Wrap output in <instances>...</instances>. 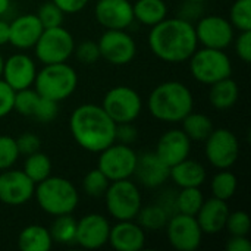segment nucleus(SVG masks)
<instances>
[{
    "label": "nucleus",
    "mask_w": 251,
    "mask_h": 251,
    "mask_svg": "<svg viewBox=\"0 0 251 251\" xmlns=\"http://www.w3.org/2000/svg\"><path fill=\"white\" fill-rule=\"evenodd\" d=\"M149 47L151 53L166 63L188 62L199 47L194 24L178 16L165 18L150 26Z\"/></svg>",
    "instance_id": "1"
},
{
    "label": "nucleus",
    "mask_w": 251,
    "mask_h": 251,
    "mask_svg": "<svg viewBox=\"0 0 251 251\" xmlns=\"http://www.w3.org/2000/svg\"><path fill=\"white\" fill-rule=\"evenodd\" d=\"M115 121L94 103L78 106L69 118V131L75 143L90 151L100 153L115 143Z\"/></svg>",
    "instance_id": "2"
},
{
    "label": "nucleus",
    "mask_w": 251,
    "mask_h": 251,
    "mask_svg": "<svg viewBox=\"0 0 251 251\" xmlns=\"http://www.w3.org/2000/svg\"><path fill=\"white\" fill-rule=\"evenodd\" d=\"M194 107L191 90L179 81H165L154 87L147 100L150 115L165 124L181 122Z\"/></svg>",
    "instance_id": "3"
},
{
    "label": "nucleus",
    "mask_w": 251,
    "mask_h": 251,
    "mask_svg": "<svg viewBox=\"0 0 251 251\" xmlns=\"http://www.w3.org/2000/svg\"><path fill=\"white\" fill-rule=\"evenodd\" d=\"M34 197L40 209L50 216L72 213L79 203V193L75 185L66 178L53 175L35 184Z\"/></svg>",
    "instance_id": "4"
},
{
    "label": "nucleus",
    "mask_w": 251,
    "mask_h": 251,
    "mask_svg": "<svg viewBox=\"0 0 251 251\" xmlns=\"http://www.w3.org/2000/svg\"><path fill=\"white\" fill-rule=\"evenodd\" d=\"M32 85L41 97L60 103L75 93L78 87V75L66 62L43 65V68L37 71Z\"/></svg>",
    "instance_id": "5"
},
{
    "label": "nucleus",
    "mask_w": 251,
    "mask_h": 251,
    "mask_svg": "<svg viewBox=\"0 0 251 251\" xmlns=\"http://www.w3.org/2000/svg\"><path fill=\"white\" fill-rule=\"evenodd\" d=\"M188 63L193 78L206 85H212L232 75V62L225 50L209 47L197 49L188 59Z\"/></svg>",
    "instance_id": "6"
},
{
    "label": "nucleus",
    "mask_w": 251,
    "mask_h": 251,
    "mask_svg": "<svg viewBox=\"0 0 251 251\" xmlns=\"http://www.w3.org/2000/svg\"><path fill=\"white\" fill-rule=\"evenodd\" d=\"M107 213L116 221H132L143 206L141 193L131 181L119 179L112 181L103 196Z\"/></svg>",
    "instance_id": "7"
},
{
    "label": "nucleus",
    "mask_w": 251,
    "mask_h": 251,
    "mask_svg": "<svg viewBox=\"0 0 251 251\" xmlns=\"http://www.w3.org/2000/svg\"><path fill=\"white\" fill-rule=\"evenodd\" d=\"M75 40L72 34L60 26L44 28L34 46L35 57L43 65L63 63L74 54Z\"/></svg>",
    "instance_id": "8"
},
{
    "label": "nucleus",
    "mask_w": 251,
    "mask_h": 251,
    "mask_svg": "<svg viewBox=\"0 0 251 251\" xmlns=\"http://www.w3.org/2000/svg\"><path fill=\"white\" fill-rule=\"evenodd\" d=\"M101 107L115 124H126L134 122L140 116L143 100L134 88L128 85H116L104 94Z\"/></svg>",
    "instance_id": "9"
},
{
    "label": "nucleus",
    "mask_w": 251,
    "mask_h": 251,
    "mask_svg": "<svg viewBox=\"0 0 251 251\" xmlns=\"http://www.w3.org/2000/svg\"><path fill=\"white\" fill-rule=\"evenodd\" d=\"M137 151L121 143H113L99 153L97 168L109 178V181L128 179L134 175L137 165Z\"/></svg>",
    "instance_id": "10"
},
{
    "label": "nucleus",
    "mask_w": 251,
    "mask_h": 251,
    "mask_svg": "<svg viewBox=\"0 0 251 251\" xmlns=\"http://www.w3.org/2000/svg\"><path fill=\"white\" fill-rule=\"evenodd\" d=\"M204 154L213 168L229 169L240 157V141L231 129L216 128L204 140Z\"/></svg>",
    "instance_id": "11"
},
{
    "label": "nucleus",
    "mask_w": 251,
    "mask_h": 251,
    "mask_svg": "<svg viewBox=\"0 0 251 251\" xmlns=\"http://www.w3.org/2000/svg\"><path fill=\"white\" fill-rule=\"evenodd\" d=\"M194 29L199 44L209 49L226 50L235 38V28L228 18L221 15H203Z\"/></svg>",
    "instance_id": "12"
},
{
    "label": "nucleus",
    "mask_w": 251,
    "mask_h": 251,
    "mask_svg": "<svg viewBox=\"0 0 251 251\" xmlns=\"http://www.w3.org/2000/svg\"><path fill=\"white\" fill-rule=\"evenodd\" d=\"M169 244L178 251H196L201 246L203 231L196 216L175 213L165 226Z\"/></svg>",
    "instance_id": "13"
},
{
    "label": "nucleus",
    "mask_w": 251,
    "mask_h": 251,
    "mask_svg": "<svg viewBox=\"0 0 251 251\" xmlns=\"http://www.w3.org/2000/svg\"><path fill=\"white\" fill-rule=\"evenodd\" d=\"M97 44L100 57L115 66L131 63L137 54V44L125 29H106Z\"/></svg>",
    "instance_id": "14"
},
{
    "label": "nucleus",
    "mask_w": 251,
    "mask_h": 251,
    "mask_svg": "<svg viewBox=\"0 0 251 251\" xmlns=\"http://www.w3.org/2000/svg\"><path fill=\"white\" fill-rule=\"evenodd\" d=\"M35 184L24 171L6 169L0 172V201L6 206H22L34 197Z\"/></svg>",
    "instance_id": "15"
},
{
    "label": "nucleus",
    "mask_w": 251,
    "mask_h": 251,
    "mask_svg": "<svg viewBox=\"0 0 251 251\" xmlns=\"http://www.w3.org/2000/svg\"><path fill=\"white\" fill-rule=\"evenodd\" d=\"M110 224L106 216L88 213L76 221L75 243L85 250H97L107 244Z\"/></svg>",
    "instance_id": "16"
},
{
    "label": "nucleus",
    "mask_w": 251,
    "mask_h": 251,
    "mask_svg": "<svg viewBox=\"0 0 251 251\" xmlns=\"http://www.w3.org/2000/svg\"><path fill=\"white\" fill-rule=\"evenodd\" d=\"M94 16L106 29H126L135 21L131 0H97Z\"/></svg>",
    "instance_id": "17"
},
{
    "label": "nucleus",
    "mask_w": 251,
    "mask_h": 251,
    "mask_svg": "<svg viewBox=\"0 0 251 251\" xmlns=\"http://www.w3.org/2000/svg\"><path fill=\"white\" fill-rule=\"evenodd\" d=\"M37 75L34 59L25 53H15L3 62L1 79L15 91L29 88Z\"/></svg>",
    "instance_id": "18"
},
{
    "label": "nucleus",
    "mask_w": 251,
    "mask_h": 251,
    "mask_svg": "<svg viewBox=\"0 0 251 251\" xmlns=\"http://www.w3.org/2000/svg\"><path fill=\"white\" fill-rule=\"evenodd\" d=\"M169 171L171 168L154 151H147L137 156L134 176L141 185L157 188L169 179Z\"/></svg>",
    "instance_id": "19"
},
{
    "label": "nucleus",
    "mask_w": 251,
    "mask_h": 251,
    "mask_svg": "<svg viewBox=\"0 0 251 251\" xmlns=\"http://www.w3.org/2000/svg\"><path fill=\"white\" fill-rule=\"evenodd\" d=\"M154 153L171 168L190 157L191 140L182 129H169L159 138Z\"/></svg>",
    "instance_id": "20"
},
{
    "label": "nucleus",
    "mask_w": 251,
    "mask_h": 251,
    "mask_svg": "<svg viewBox=\"0 0 251 251\" xmlns=\"http://www.w3.org/2000/svg\"><path fill=\"white\" fill-rule=\"evenodd\" d=\"M43 25L35 13H25L9 22V44L18 50L34 49L43 32Z\"/></svg>",
    "instance_id": "21"
},
{
    "label": "nucleus",
    "mask_w": 251,
    "mask_h": 251,
    "mask_svg": "<svg viewBox=\"0 0 251 251\" xmlns=\"http://www.w3.org/2000/svg\"><path fill=\"white\" fill-rule=\"evenodd\" d=\"M116 251H140L146 246V231L132 221H118L110 226L109 241Z\"/></svg>",
    "instance_id": "22"
},
{
    "label": "nucleus",
    "mask_w": 251,
    "mask_h": 251,
    "mask_svg": "<svg viewBox=\"0 0 251 251\" xmlns=\"http://www.w3.org/2000/svg\"><path fill=\"white\" fill-rule=\"evenodd\" d=\"M229 215V207L225 200L212 197L204 200L200 210L196 215V219L203 231V234L215 235L225 229L226 219Z\"/></svg>",
    "instance_id": "23"
},
{
    "label": "nucleus",
    "mask_w": 251,
    "mask_h": 251,
    "mask_svg": "<svg viewBox=\"0 0 251 251\" xmlns=\"http://www.w3.org/2000/svg\"><path fill=\"white\" fill-rule=\"evenodd\" d=\"M206 176L207 174H206L204 166L200 162L193 160L190 157L171 166V171H169V178L179 188L201 187L206 181Z\"/></svg>",
    "instance_id": "24"
},
{
    "label": "nucleus",
    "mask_w": 251,
    "mask_h": 251,
    "mask_svg": "<svg viewBox=\"0 0 251 251\" xmlns=\"http://www.w3.org/2000/svg\"><path fill=\"white\" fill-rule=\"evenodd\" d=\"M240 97L238 84L231 78H224L210 85L209 101L216 110H229L235 106Z\"/></svg>",
    "instance_id": "25"
},
{
    "label": "nucleus",
    "mask_w": 251,
    "mask_h": 251,
    "mask_svg": "<svg viewBox=\"0 0 251 251\" xmlns=\"http://www.w3.org/2000/svg\"><path fill=\"white\" fill-rule=\"evenodd\" d=\"M53 246L49 228L43 225H28L18 235V247L22 251H49Z\"/></svg>",
    "instance_id": "26"
},
{
    "label": "nucleus",
    "mask_w": 251,
    "mask_h": 251,
    "mask_svg": "<svg viewBox=\"0 0 251 251\" xmlns=\"http://www.w3.org/2000/svg\"><path fill=\"white\" fill-rule=\"evenodd\" d=\"M132 10L134 19L147 26H153L168 18L165 0H135V3H132Z\"/></svg>",
    "instance_id": "27"
},
{
    "label": "nucleus",
    "mask_w": 251,
    "mask_h": 251,
    "mask_svg": "<svg viewBox=\"0 0 251 251\" xmlns=\"http://www.w3.org/2000/svg\"><path fill=\"white\" fill-rule=\"evenodd\" d=\"M181 124H182L181 129L187 134V137L191 141H204L215 129L213 122L207 115L193 110L181 121Z\"/></svg>",
    "instance_id": "28"
},
{
    "label": "nucleus",
    "mask_w": 251,
    "mask_h": 251,
    "mask_svg": "<svg viewBox=\"0 0 251 251\" xmlns=\"http://www.w3.org/2000/svg\"><path fill=\"white\" fill-rule=\"evenodd\" d=\"M50 237L53 243L57 244H74L76 234V221L72 213L54 216L53 222L49 226Z\"/></svg>",
    "instance_id": "29"
},
{
    "label": "nucleus",
    "mask_w": 251,
    "mask_h": 251,
    "mask_svg": "<svg viewBox=\"0 0 251 251\" xmlns=\"http://www.w3.org/2000/svg\"><path fill=\"white\" fill-rule=\"evenodd\" d=\"M22 171L34 184H38L51 175V160L46 153L38 150L29 156H25Z\"/></svg>",
    "instance_id": "30"
},
{
    "label": "nucleus",
    "mask_w": 251,
    "mask_h": 251,
    "mask_svg": "<svg viewBox=\"0 0 251 251\" xmlns=\"http://www.w3.org/2000/svg\"><path fill=\"white\" fill-rule=\"evenodd\" d=\"M238 188V179L229 169H219L210 181L212 196L219 200H231Z\"/></svg>",
    "instance_id": "31"
},
{
    "label": "nucleus",
    "mask_w": 251,
    "mask_h": 251,
    "mask_svg": "<svg viewBox=\"0 0 251 251\" xmlns=\"http://www.w3.org/2000/svg\"><path fill=\"white\" fill-rule=\"evenodd\" d=\"M135 219H137V224L144 231H159L166 226L169 215L157 203H154V204H149L146 207L141 206Z\"/></svg>",
    "instance_id": "32"
},
{
    "label": "nucleus",
    "mask_w": 251,
    "mask_h": 251,
    "mask_svg": "<svg viewBox=\"0 0 251 251\" xmlns=\"http://www.w3.org/2000/svg\"><path fill=\"white\" fill-rule=\"evenodd\" d=\"M204 201V196L200 187L181 188L176 193V212L196 216Z\"/></svg>",
    "instance_id": "33"
},
{
    "label": "nucleus",
    "mask_w": 251,
    "mask_h": 251,
    "mask_svg": "<svg viewBox=\"0 0 251 251\" xmlns=\"http://www.w3.org/2000/svg\"><path fill=\"white\" fill-rule=\"evenodd\" d=\"M110 181L109 178L99 169H91L85 174V176L82 178V191L93 199H100L104 196L107 187H109Z\"/></svg>",
    "instance_id": "34"
},
{
    "label": "nucleus",
    "mask_w": 251,
    "mask_h": 251,
    "mask_svg": "<svg viewBox=\"0 0 251 251\" xmlns=\"http://www.w3.org/2000/svg\"><path fill=\"white\" fill-rule=\"evenodd\" d=\"M229 22L238 31H251V0H235L229 10Z\"/></svg>",
    "instance_id": "35"
},
{
    "label": "nucleus",
    "mask_w": 251,
    "mask_h": 251,
    "mask_svg": "<svg viewBox=\"0 0 251 251\" xmlns=\"http://www.w3.org/2000/svg\"><path fill=\"white\" fill-rule=\"evenodd\" d=\"M38 99H40V94L35 91V88H31V87L19 90V91H15L13 110H16L22 116L31 118Z\"/></svg>",
    "instance_id": "36"
},
{
    "label": "nucleus",
    "mask_w": 251,
    "mask_h": 251,
    "mask_svg": "<svg viewBox=\"0 0 251 251\" xmlns=\"http://www.w3.org/2000/svg\"><path fill=\"white\" fill-rule=\"evenodd\" d=\"M37 18L41 22L43 28H54V26H60L63 24L65 19V13L50 0V1H44L38 10H37Z\"/></svg>",
    "instance_id": "37"
},
{
    "label": "nucleus",
    "mask_w": 251,
    "mask_h": 251,
    "mask_svg": "<svg viewBox=\"0 0 251 251\" xmlns=\"http://www.w3.org/2000/svg\"><path fill=\"white\" fill-rule=\"evenodd\" d=\"M19 159L16 140L9 135H0V172L13 168Z\"/></svg>",
    "instance_id": "38"
},
{
    "label": "nucleus",
    "mask_w": 251,
    "mask_h": 251,
    "mask_svg": "<svg viewBox=\"0 0 251 251\" xmlns=\"http://www.w3.org/2000/svg\"><path fill=\"white\" fill-rule=\"evenodd\" d=\"M225 229H228V232L231 235H249V232H250L251 229L249 213L244 212V210L229 212Z\"/></svg>",
    "instance_id": "39"
},
{
    "label": "nucleus",
    "mask_w": 251,
    "mask_h": 251,
    "mask_svg": "<svg viewBox=\"0 0 251 251\" xmlns=\"http://www.w3.org/2000/svg\"><path fill=\"white\" fill-rule=\"evenodd\" d=\"M57 113H59V103L40 96L31 118H34L41 124H49L57 118Z\"/></svg>",
    "instance_id": "40"
},
{
    "label": "nucleus",
    "mask_w": 251,
    "mask_h": 251,
    "mask_svg": "<svg viewBox=\"0 0 251 251\" xmlns=\"http://www.w3.org/2000/svg\"><path fill=\"white\" fill-rule=\"evenodd\" d=\"M76 60L82 65H94L100 59L99 44L93 40H84L74 49Z\"/></svg>",
    "instance_id": "41"
},
{
    "label": "nucleus",
    "mask_w": 251,
    "mask_h": 251,
    "mask_svg": "<svg viewBox=\"0 0 251 251\" xmlns=\"http://www.w3.org/2000/svg\"><path fill=\"white\" fill-rule=\"evenodd\" d=\"M15 140H16L19 156H29V154L38 151L41 147V140L34 132H24Z\"/></svg>",
    "instance_id": "42"
},
{
    "label": "nucleus",
    "mask_w": 251,
    "mask_h": 251,
    "mask_svg": "<svg viewBox=\"0 0 251 251\" xmlns=\"http://www.w3.org/2000/svg\"><path fill=\"white\" fill-rule=\"evenodd\" d=\"M204 15V3H199V1H190V0H184V3L179 6L178 9V18L187 21V22H197L201 16Z\"/></svg>",
    "instance_id": "43"
},
{
    "label": "nucleus",
    "mask_w": 251,
    "mask_h": 251,
    "mask_svg": "<svg viewBox=\"0 0 251 251\" xmlns=\"http://www.w3.org/2000/svg\"><path fill=\"white\" fill-rule=\"evenodd\" d=\"M235 44L237 56L244 62H251V31H240V34L232 41Z\"/></svg>",
    "instance_id": "44"
},
{
    "label": "nucleus",
    "mask_w": 251,
    "mask_h": 251,
    "mask_svg": "<svg viewBox=\"0 0 251 251\" xmlns=\"http://www.w3.org/2000/svg\"><path fill=\"white\" fill-rule=\"evenodd\" d=\"M15 90L0 78V119L13 112Z\"/></svg>",
    "instance_id": "45"
},
{
    "label": "nucleus",
    "mask_w": 251,
    "mask_h": 251,
    "mask_svg": "<svg viewBox=\"0 0 251 251\" xmlns=\"http://www.w3.org/2000/svg\"><path fill=\"white\" fill-rule=\"evenodd\" d=\"M137 138H138V131L132 125V122L116 124V129H115V141L116 143L131 146L132 143L137 141Z\"/></svg>",
    "instance_id": "46"
},
{
    "label": "nucleus",
    "mask_w": 251,
    "mask_h": 251,
    "mask_svg": "<svg viewBox=\"0 0 251 251\" xmlns=\"http://www.w3.org/2000/svg\"><path fill=\"white\" fill-rule=\"evenodd\" d=\"M176 193L178 191H175V190H166L157 199V204L169 215V218L172 215L178 213L176 212Z\"/></svg>",
    "instance_id": "47"
},
{
    "label": "nucleus",
    "mask_w": 251,
    "mask_h": 251,
    "mask_svg": "<svg viewBox=\"0 0 251 251\" xmlns=\"http://www.w3.org/2000/svg\"><path fill=\"white\" fill-rule=\"evenodd\" d=\"M65 15L81 12L90 0H51Z\"/></svg>",
    "instance_id": "48"
},
{
    "label": "nucleus",
    "mask_w": 251,
    "mask_h": 251,
    "mask_svg": "<svg viewBox=\"0 0 251 251\" xmlns=\"http://www.w3.org/2000/svg\"><path fill=\"white\" fill-rule=\"evenodd\" d=\"M225 249L228 251H251V243L247 235H231Z\"/></svg>",
    "instance_id": "49"
},
{
    "label": "nucleus",
    "mask_w": 251,
    "mask_h": 251,
    "mask_svg": "<svg viewBox=\"0 0 251 251\" xmlns=\"http://www.w3.org/2000/svg\"><path fill=\"white\" fill-rule=\"evenodd\" d=\"M9 44V22L0 19V46Z\"/></svg>",
    "instance_id": "50"
},
{
    "label": "nucleus",
    "mask_w": 251,
    "mask_h": 251,
    "mask_svg": "<svg viewBox=\"0 0 251 251\" xmlns=\"http://www.w3.org/2000/svg\"><path fill=\"white\" fill-rule=\"evenodd\" d=\"M9 7H10V0H0V16L7 13Z\"/></svg>",
    "instance_id": "51"
},
{
    "label": "nucleus",
    "mask_w": 251,
    "mask_h": 251,
    "mask_svg": "<svg viewBox=\"0 0 251 251\" xmlns=\"http://www.w3.org/2000/svg\"><path fill=\"white\" fill-rule=\"evenodd\" d=\"M3 62H4V59H3V56L0 53V78H1V71H3Z\"/></svg>",
    "instance_id": "52"
},
{
    "label": "nucleus",
    "mask_w": 251,
    "mask_h": 251,
    "mask_svg": "<svg viewBox=\"0 0 251 251\" xmlns=\"http://www.w3.org/2000/svg\"><path fill=\"white\" fill-rule=\"evenodd\" d=\"M190 1H199V3H206L207 0H190Z\"/></svg>",
    "instance_id": "53"
}]
</instances>
